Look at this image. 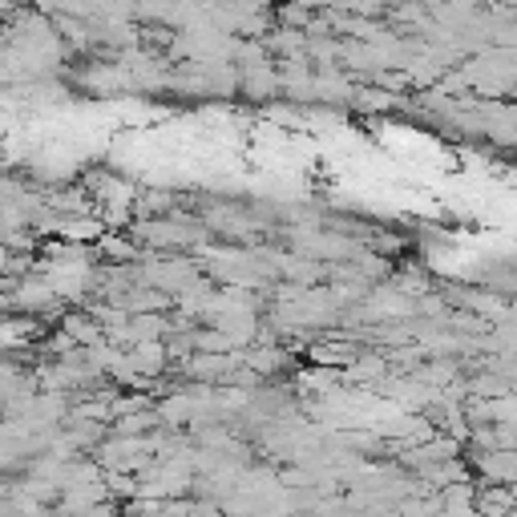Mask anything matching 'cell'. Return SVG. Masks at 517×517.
Here are the masks:
<instances>
[{
	"instance_id": "2",
	"label": "cell",
	"mask_w": 517,
	"mask_h": 517,
	"mask_svg": "<svg viewBox=\"0 0 517 517\" xmlns=\"http://www.w3.org/2000/svg\"><path fill=\"white\" fill-rule=\"evenodd\" d=\"M126 364H130L138 376L154 380V376H162V372L170 368V356H166V344H162V340H138L134 348H126Z\"/></svg>"
},
{
	"instance_id": "6",
	"label": "cell",
	"mask_w": 517,
	"mask_h": 517,
	"mask_svg": "<svg viewBox=\"0 0 517 517\" xmlns=\"http://www.w3.org/2000/svg\"><path fill=\"white\" fill-rule=\"evenodd\" d=\"M190 412H194L190 392H170V396L158 404V417H162V425H170V429L186 425V421H190Z\"/></svg>"
},
{
	"instance_id": "3",
	"label": "cell",
	"mask_w": 517,
	"mask_h": 517,
	"mask_svg": "<svg viewBox=\"0 0 517 517\" xmlns=\"http://www.w3.org/2000/svg\"><path fill=\"white\" fill-rule=\"evenodd\" d=\"M303 29H287V25H271L263 33V49L275 53V57H299L303 53Z\"/></svg>"
},
{
	"instance_id": "4",
	"label": "cell",
	"mask_w": 517,
	"mask_h": 517,
	"mask_svg": "<svg viewBox=\"0 0 517 517\" xmlns=\"http://www.w3.org/2000/svg\"><path fill=\"white\" fill-rule=\"evenodd\" d=\"M473 489H477V481H469V477L441 485V509L453 517H473Z\"/></svg>"
},
{
	"instance_id": "7",
	"label": "cell",
	"mask_w": 517,
	"mask_h": 517,
	"mask_svg": "<svg viewBox=\"0 0 517 517\" xmlns=\"http://www.w3.org/2000/svg\"><path fill=\"white\" fill-rule=\"evenodd\" d=\"M307 21H312V9L295 5V0H279V9H275V25H287V29H307Z\"/></svg>"
},
{
	"instance_id": "1",
	"label": "cell",
	"mask_w": 517,
	"mask_h": 517,
	"mask_svg": "<svg viewBox=\"0 0 517 517\" xmlns=\"http://www.w3.org/2000/svg\"><path fill=\"white\" fill-rule=\"evenodd\" d=\"M517 505V493L513 485H501V481H481L473 489V513H485V517H509Z\"/></svg>"
},
{
	"instance_id": "5",
	"label": "cell",
	"mask_w": 517,
	"mask_h": 517,
	"mask_svg": "<svg viewBox=\"0 0 517 517\" xmlns=\"http://www.w3.org/2000/svg\"><path fill=\"white\" fill-rule=\"evenodd\" d=\"M61 332H65L73 344H81V348H89V344L101 340V324H97L89 312H65V316H61Z\"/></svg>"
}]
</instances>
